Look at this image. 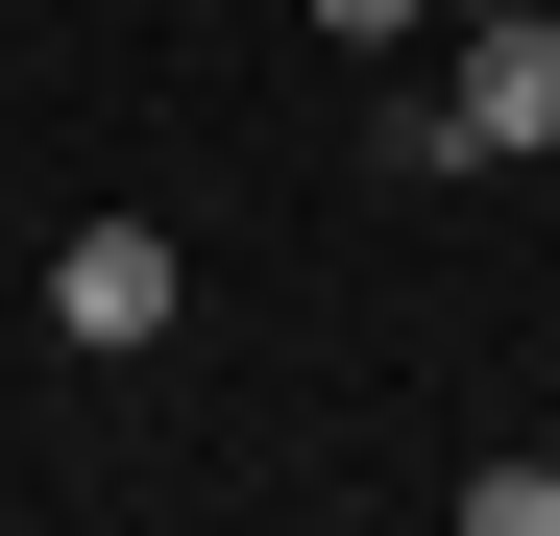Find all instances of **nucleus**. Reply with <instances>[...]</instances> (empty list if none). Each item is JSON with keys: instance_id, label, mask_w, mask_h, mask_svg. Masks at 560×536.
I'll return each instance as SVG.
<instances>
[{"instance_id": "obj_5", "label": "nucleus", "mask_w": 560, "mask_h": 536, "mask_svg": "<svg viewBox=\"0 0 560 536\" xmlns=\"http://www.w3.org/2000/svg\"><path fill=\"white\" fill-rule=\"evenodd\" d=\"M463 25H512V0H463Z\"/></svg>"}, {"instance_id": "obj_3", "label": "nucleus", "mask_w": 560, "mask_h": 536, "mask_svg": "<svg viewBox=\"0 0 560 536\" xmlns=\"http://www.w3.org/2000/svg\"><path fill=\"white\" fill-rule=\"evenodd\" d=\"M463 536H560V464H463Z\"/></svg>"}, {"instance_id": "obj_2", "label": "nucleus", "mask_w": 560, "mask_h": 536, "mask_svg": "<svg viewBox=\"0 0 560 536\" xmlns=\"http://www.w3.org/2000/svg\"><path fill=\"white\" fill-rule=\"evenodd\" d=\"M439 98H463V171H512V147H560V0H512V25H488V49L439 73Z\"/></svg>"}, {"instance_id": "obj_4", "label": "nucleus", "mask_w": 560, "mask_h": 536, "mask_svg": "<svg viewBox=\"0 0 560 536\" xmlns=\"http://www.w3.org/2000/svg\"><path fill=\"white\" fill-rule=\"evenodd\" d=\"M317 25H341V49H415V25H439V0H317Z\"/></svg>"}, {"instance_id": "obj_1", "label": "nucleus", "mask_w": 560, "mask_h": 536, "mask_svg": "<svg viewBox=\"0 0 560 536\" xmlns=\"http://www.w3.org/2000/svg\"><path fill=\"white\" fill-rule=\"evenodd\" d=\"M171 293H196V268H171V220H73V244H49V317L98 341V366H147Z\"/></svg>"}]
</instances>
